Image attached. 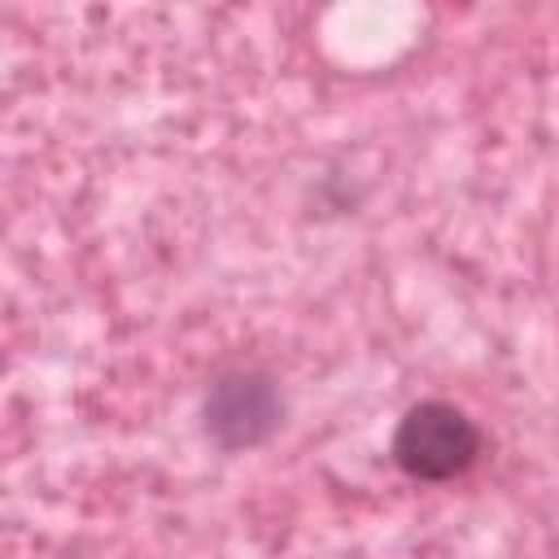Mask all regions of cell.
I'll return each instance as SVG.
<instances>
[{
	"instance_id": "obj_1",
	"label": "cell",
	"mask_w": 559,
	"mask_h": 559,
	"mask_svg": "<svg viewBox=\"0 0 559 559\" xmlns=\"http://www.w3.org/2000/svg\"><path fill=\"white\" fill-rule=\"evenodd\" d=\"M393 463L415 480H454L480 459V428L454 402H415L393 428Z\"/></svg>"
},
{
	"instance_id": "obj_2",
	"label": "cell",
	"mask_w": 559,
	"mask_h": 559,
	"mask_svg": "<svg viewBox=\"0 0 559 559\" xmlns=\"http://www.w3.org/2000/svg\"><path fill=\"white\" fill-rule=\"evenodd\" d=\"M284 419L280 384L258 367L223 371L205 393V432L223 450H249L262 445Z\"/></svg>"
}]
</instances>
